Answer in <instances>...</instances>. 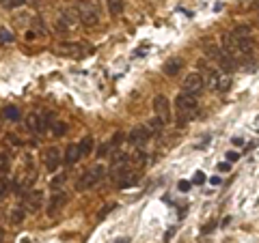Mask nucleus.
I'll use <instances>...</instances> for the list:
<instances>
[{
  "mask_svg": "<svg viewBox=\"0 0 259 243\" xmlns=\"http://www.w3.org/2000/svg\"><path fill=\"white\" fill-rule=\"evenodd\" d=\"M192 183H197V185L205 183V174L203 172H197V174H194V179H192Z\"/></svg>",
  "mask_w": 259,
  "mask_h": 243,
  "instance_id": "cd10ccee",
  "label": "nucleus"
},
{
  "mask_svg": "<svg viewBox=\"0 0 259 243\" xmlns=\"http://www.w3.org/2000/svg\"><path fill=\"white\" fill-rule=\"evenodd\" d=\"M87 47L82 43H61L59 45V54L63 56H82Z\"/></svg>",
  "mask_w": 259,
  "mask_h": 243,
  "instance_id": "ddd939ff",
  "label": "nucleus"
},
{
  "mask_svg": "<svg viewBox=\"0 0 259 243\" xmlns=\"http://www.w3.org/2000/svg\"><path fill=\"white\" fill-rule=\"evenodd\" d=\"M78 24H80V20H78L76 9H67V11L61 13L59 20H56V30H59V32H71L78 26Z\"/></svg>",
  "mask_w": 259,
  "mask_h": 243,
  "instance_id": "423d86ee",
  "label": "nucleus"
},
{
  "mask_svg": "<svg viewBox=\"0 0 259 243\" xmlns=\"http://www.w3.org/2000/svg\"><path fill=\"white\" fill-rule=\"evenodd\" d=\"M11 168V155L7 153H0V174H7Z\"/></svg>",
  "mask_w": 259,
  "mask_h": 243,
  "instance_id": "6ab92c4d",
  "label": "nucleus"
},
{
  "mask_svg": "<svg viewBox=\"0 0 259 243\" xmlns=\"http://www.w3.org/2000/svg\"><path fill=\"white\" fill-rule=\"evenodd\" d=\"M182 67H184V60L182 58H168L164 63V74L166 76H177L182 71Z\"/></svg>",
  "mask_w": 259,
  "mask_h": 243,
  "instance_id": "2eb2a0df",
  "label": "nucleus"
},
{
  "mask_svg": "<svg viewBox=\"0 0 259 243\" xmlns=\"http://www.w3.org/2000/svg\"><path fill=\"white\" fill-rule=\"evenodd\" d=\"M145 127H147V132H149V136H153V134H158V132H160V129H162V127H164V123H162V120H160V118H151V120H147V125H145Z\"/></svg>",
  "mask_w": 259,
  "mask_h": 243,
  "instance_id": "a211bd4d",
  "label": "nucleus"
},
{
  "mask_svg": "<svg viewBox=\"0 0 259 243\" xmlns=\"http://www.w3.org/2000/svg\"><path fill=\"white\" fill-rule=\"evenodd\" d=\"M7 140H11L13 144H20V140H18V136H13V134H9V136H7Z\"/></svg>",
  "mask_w": 259,
  "mask_h": 243,
  "instance_id": "2f4dec72",
  "label": "nucleus"
},
{
  "mask_svg": "<svg viewBox=\"0 0 259 243\" xmlns=\"http://www.w3.org/2000/svg\"><path fill=\"white\" fill-rule=\"evenodd\" d=\"M177 188H180V192H188V190H190V183H188V181H180V185H177Z\"/></svg>",
  "mask_w": 259,
  "mask_h": 243,
  "instance_id": "c85d7f7f",
  "label": "nucleus"
},
{
  "mask_svg": "<svg viewBox=\"0 0 259 243\" xmlns=\"http://www.w3.org/2000/svg\"><path fill=\"white\" fill-rule=\"evenodd\" d=\"M108 149H110V144H104V147L100 149V157H104V155H106V153H108Z\"/></svg>",
  "mask_w": 259,
  "mask_h": 243,
  "instance_id": "7c9ffc66",
  "label": "nucleus"
},
{
  "mask_svg": "<svg viewBox=\"0 0 259 243\" xmlns=\"http://www.w3.org/2000/svg\"><path fill=\"white\" fill-rule=\"evenodd\" d=\"M22 217H24V211H22V209H18V211L13 213V222H22Z\"/></svg>",
  "mask_w": 259,
  "mask_h": 243,
  "instance_id": "c756f323",
  "label": "nucleus"
},
{
  "mask_svg": "<svg viewBox=\"0 0 259 243\" xmlns=\"http://www.w3.org/2000/svg\"><path fill=\"white\" fill-rule=\"evenodd\" d=\"M175 106H177V125H180V127H186L194 116H197V112H199L197 97L190 95V93H180V95H177Z\"/></svg>",
  "mask_w": 259,
  "mask_h": 243,
  "instance_id": "f03ea898",
  "label": "nucleus"
},
{
  "mask_svg": "<svg viewBox=\"0 0 259 243\" xmlns=\"http://www.w3.org/2000/svg\"><path fill=\"white\" fill-rule=\"evenodd\" d=\"M108 9L112 15L123 13V0H108Z\"/></svg>",
  "mask_w": 259,
  "mask_h": 243,
  "instance_id": "aec40b11",
  "label": "nucleus"
},
{
  "mask_svg": "<svg viewBox=\"0 0 259 243\" xmlns=\"http://www.w3.org/2000/svg\"><path fill=\"white\" fill-rule=\"evenodd\" d=\"M65 179H67V174H63V172H61V176H54V179H52V188H59V185H63Z\"/></svg>",
  "mask_w": 259,
  "mask_h": 243,
  "instance_id": "393cba45",
  "label": "nucleus"
},
{
  "mask_svg": "<svg viewBox=\"0 0 259 243\" xmlns=\"http://www.w3.org/2000/svg\"><path fill=\"white\" fill-rule=\"evenodd\" d=\"M26 125H28L30 132H35V134H46V129H48L46 118H44V116H39V114H30Z\"/></svg>",
  "mask_w": 259,
  "mask_h": 243,
  "instance_id": "4468645a",
  "label": "nucleus"
},
{
  "mask_svg": "<svg viewBox=\"0 0 259 243\" xmlns=\"http://www.w3.org/2000/svg\"><path fill=\"white\" fill-rule=\"evenodd\" d=\"M3 241H5V230L0 228V243H3Z\"/></svg>",
  "mask_w": 259,
  "mask_h": 243,
  "instance_id": "c9c22d12",
  "label": "nucleus"
},
{
  "mask_svg": "<svg viewBox=\"0 0 259 243\" xmlns=\"http://www.w3.org/2000/svg\"><path fill=\"white\" fill-rule=\"evenodd\" d=\"M147 138H149L147 127L141 125V127H134L132 132H130V136H127V142H130V144H134V147H141V144L147 142Z\"/></svg>",
  "mask_w": 259,
  "mask_h": 243,
  "instance_id": "9d476101",
  "label": "nucleus"
},
{
  "mask_svg": "<svg viewBox=\"0 0 259 243\" xmlns=\"http://www.w3.org/2000/svg\"><path fill=\"white\" fill-rule=\"evenodd\" d=\"M115 243H132V241H130V239H127V237H121V239H117V241H115Z\"/></svg>",
  "mask_w": 259,
  "mask_h": 243,
  "instance_id": "72a5a7b5",
  "label": "nucleus"
},
{
  "mask_svg": "<svg viewBox=\"0 0 259 243\" xmlns=\"http://www.w3.org/2000/svg\"><path fill=\"white\" fill-rule=\"evenodd\" d=\"M214 226H216V224H214V222H209V224H207V226H205V228H203V232H209V230H212V228H214Z\"/></svg>",
  "mask_w": 259,
  "mask_h": 243,
  "instance_id": "473e14b6",
  "label": "nucleus"
},
{
  "mask_svg": "<svg viewBox=\"0 0 259 243\" xmlns=\"http://www.w3.org/2000/svg\"><path fill=\"white\" fill-rule=\"evenodd\" d=\"M69 202V196H67V192H56L54 196H52V200H50V205H48V213L50 215H54L56 211H59V209H63L65 205H67Z\"/></svg>",
  "mask_w": 259,
  "mask_h": 243,
  "instance_id": "9b49d317",
  "label": "nucleus"
},
{
  "mask_svg": "<svg viewBox=\"0 0 259 243\" xmlns=\"http://www.w3.org/2000/svg\"><path fill=\"white\" fill-rule=\"evenodd\" d=\"M76 13H78V20L82 26L87 28H93L100 24V9H97V5L91 3V0H76Z\"/></svg>",
  "mask_w": 259,
  "mask_h": 243,
  "instance_id": "7ed1b4c3",
  "label": "nucleus"
},
{
  "mask_svg": "<svg viewBox=\"0 0 259 243\" xmlns=\"http://www.w3.org/2000/svg\"><path fill=\"white\" fill-rule=\"evenodd\" d=\"M78 159H82V155H80V149H78V144H69V147L65 149V164L71 166V164H76Z\"/></svg>",
  "mask_w": 259,
  "mask_h": 243,
  "instance_id": "dca6fc26",
  "label": "nucleus"
},
{
  "mask_svg": "<svg viewBox=\"0 0 259 243\" xmlns=\"http://www.w3.org/2000/svg\"><path fill=\"white\" fill-rule=\"evenodd\" d=\"M238 159H240V155H238L236 151H229V153H227V161H231V164H236Z\"/></svg>",
  "mask_w": 259,
  "mask_h": 243,
  "instance_id": "bb28decb",
  "label": "nucleus"
},
{
  "mask_svg": "<svg viewBox=\"0 0 259 243\" xmlns=\"http://www.w3.org/2000/svg\"><path fill=\"white\" fill-rule=\"evenodd\" d=\"M218 168H221V170H223V172H227V170H229V164H221V166H218Z\"/></svg>",
  "mask_w": 259,
  "mask_h": 243,
  "instance_id": "f704fd0d",
  "label": "nucleus"
},
{
  "mask_svg": "<svg viewBox=\"0 0 259 243\" xmlns=\"http://www.w3.org/2000/svg\"><path fill=\"white\" fill-rule=\"evenodd\" d=\"M207 86L212 88V91L216 93H227L231 88V76L227 74V71L223 69H209V76H207Z\"/></svg>",
  "mask_w": 259,
  "mask_h": 243,
  "instance_id": "39448f33",
  "label": "nucleus"
},
{
  "mask_svg": "<svg viewBox=\"0 0 259 243\" xmlns=\"http://www.w3.org/2000/svg\"><path fill=\"white\" fill-rule=\"evenodd\" d=\"M104 172H106V170H104L102 164L91 166L89 170H84V172L78 176V181H76V190H78V192H87V190L95 188V185L104 179Z\"/></svg>",
  "mask_w": 259,
  "mask_h": 243,
  "instance_id": "20e7f679",
  "label": "nucleus"
},
{
  "mask_svg": "<svg viewBox=\"0 0 259 243\" xmlns=\"http://www.w3.org/2000/svg\"><path fill=\"white\" fill-rule=\"evenodd\" d=\"M41 205H44V192H39V190L28 192L26 198H24V207H26L30 213H37L39 209H41ZM26 209H24V211H26Z\"/></svg>",
  "mask_w": 259,
  "mask_h": 243,
  "instance_id": "1a4fd4ad",
  "label": "nucleus"
},
{
  "mask_svg": "<svg viewBox=\"0 0 259 243\" xmlns=\"http://www.w3.org/2000/svg\"><path fill=\"white\" fill-rule=\"evenodd\" d=\"M203 86H205V78L201 74H188L184 80V93H190L194 97L203 91Z\"/></svg>",
  "mask_w": 259,
  "mask_h": 243,
  "instance_id": "6e6552de",
  "label": "nucleus"
},
{
  "mask_svg": "<svg viewBox=\"0 0 259 243\" xmlns=\"http://www.w3.org/2000/svg\"><path fill=\"white\" fill-rule=\"evenodd\" d=\"M121 142H123V134H121V132H117V134H115V138H112V140H110L108 144H110L112 149H115V147H119Z\"/></svg>",
  "mask_w": 259,
  "mask_h": 243,
  "instance_id": "b1692460",
  "label": "nucleus"
},
{
  "mask_svg": "<svg viewBox=\"0 0 259 243\" xmlns=\"http://www.w3.org/2000/svg\"><path fill=\"white\" fill-rule=\"evenodd\" d=\"M223 45H225V54L236 63V58H242L248 52H253V37H250V28L246 26H238L231 32L223 35Z\"/></svg>",
  "mask_w": 259,
  "mask_h": 243,
  "instance_id": "f257e3e1",
  "label": "nucleus"
},
{
  "mask_svg": "<svg viewBox=\"0 0 259 243\" xmlns=\"http://www.w3.org/2000/svg\"><path fill=\"white\" fill-rule=\"evenodd\" d=\"M5 116L9 118V120H18L20 118V110L15 108V106H9V108H5Z\"/></svg>",
  "mask_w": 259,
  "mask_h": 243,
  "instance_id": "5701e85b",
  "label": "nucleus"
},
{
  "mask_svg": "<svg viewBox=\"0 0 259 243\" xmlns=\"http://www.w3.org/2000/svg\"><path fill=\"white\" fill-rule=\"evenodd\" d=\"M78 149H80V155L82 157H87L89 153L93 151V138L91 136H87V138H82V142L78 144Z\"/></svg>",
  "mask_w": 259,
  "mask_h": 243,
  "instance_id": "f3484780",
  "label": "nucleus"
},
{
  "mask_svg": "<svg viewBox=\"0 0 259 243\" xmlns=\"http://www.w3.org/2000/svg\"><path fill=\"white\" fill-rule=\"evenodd\" d=\"M65 132H67V125H65V123H56L54 125V134L56 136H63Z\"/></svg>",
  "mask_w": 259,
  "mask_h": 243,
  "instance_id": "a878e982",
  "label": "nucleus"
},
{
  "mask_svg": "<svg viewBox=\"0 0 259 243\" xmlns=\"http://www.w3.org/2000/svg\"><path fill=\"white\" fill-rule=\"evenodd\" d=\"M24 3H26V0H0V5H3L5 9H18Z\"/></svg>",
  "mask_w": 259,
  "mask_h": 243,
  "instance_id": "4be33fe9",
  "label": "nucleus"
},
{
  "mask_svg": "<svg viewBox=\"0 0 259 243\" xmlns=\"http://www.w3.org/2000/svg\"><path fill=\"white\" fill-rule=\"evenodd\" d=\"M7 43H13V32L3 28L0 30V45H7Z\"/></svg>",
  "mask_w": 259,
  "mask_h": 243,
  "instance_id": "412c9836",
  "label": "nucleus"
},
{
  "mask_svg": "<svg viewBox=\"0 0 259 243\" xmlns=\"http://www.w3.org/2000/svg\"><path fill=\"white\" fill-rule=\"evenodd\" d=\"M153 112H156V118H160L164 125L171 123V106H168V99L164 95L153 97Z\"/></svg>",
  "mask_w": 259,
  "mask_h": 243,
  "instance_id": "0eeeda50",
  "label": "nucleus"
},
{
  "mask_svg": "<svg viewBox=\"0 0 259 243\" xmlns=\"http://www.w3.org/2000/svg\"><path fill=\"white\" fill-rule=\"evenodd\" d=\"M59 166H61V151L56 147H50L46 151V168L50 170V172H54Z\"/></svg>",
  "mask_w": 259,
  "mask_h": 243,
  "instance_id": "f8f14e48",
  "label": "nucleus"
}]
</instances>
